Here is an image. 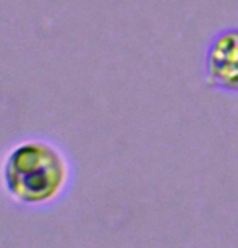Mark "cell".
<instances>
[{
  "label": "cell",
  "instance_id": "cell-1",
  "mask_svg": "<svg viewBox=\"0 0 238 248\" xmlns=\"http://www.w3.org/2000/svg\"><path fill=\"white\" fill-rule=\"evenodd\" d=\"M70 166L65 154L45 140H28L13 148L3 164V182L13 198L25 204H44L65 190Z\"/></svg>",
  "mask_w": 238,
  "mask_h": 248
},
{
  "label": "cell",
  "instance_id": "cell-2",
  "mask_svg": "<svg viewBox=\"0 0 238 248\" xmlns=\"http://www.w3.org/2000/svg\"><path fill=\"white\" fill-rule=\"evenodd\" d=\"M209 85L225 91H238V30L228 28L214 36L206 52Z\"/></svg>",
  "mask_w": 238,
  "mask_h": 248
}]
</instances>
